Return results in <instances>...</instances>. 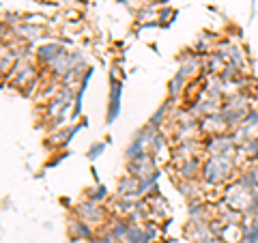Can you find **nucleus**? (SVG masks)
Returning <instances> with one entry per match:
<instances>
[{
	"label": "nucleus",
	"instance_id": "5",
	"mask_svg": "<svg viewBox=\"0 0 258 243\" xmlns=\"http://www.w3.org/2000/svg\"><path fill=\"white\" fill-rule=\"evenodd\" d=\"M129 175L138 177V178H145L148 177L151 172H155V160H153V155H148V153L145 151L142 155H138L136 160H129V166H127Z\"/></svg>",
	"mask_w": 258,
	"mask_h": 243
},
{
	"label": "nucleus",
	"instance_id": "12",
	"mask_svg": "<svg viewBox=\"0 0 258 243\" xmlns=\"http://www.w3.org/2000/svg\"><path fill=\"white\" fill-rule=\"evenodd\" d=\"M241 230H243V237H241V239L245 241V243H258V220L252 222L250 226H243Z\"/></svg>",
	"mask_w": 258,
	"mask_h": 243
},
{
	"label": "nucleus",
	"instance_id": "7",
	"mask_svg": "<svg viewBox=\"0 0 258 243\" xmlns=\"http://www.w3.org/2000/svg\"><path fill=\"white\" fill-rule=\"evenodd\" d=\"M118 192H121V196H125V198L140 196V178L127 172V177H123L121 183H118Z\"/></svg>",
	"mask_w": 258,
	"mask_h": 243
},
{
	"label": "nucleus",
	"instance_id": "6",
	"mask_svg": "<svg viewBox=\"0 0 258 243\" xmlns=\"http://www.w3.org/2000/svg\"><path fill=\"white\" fill-rule=\"evenodd\" d=\"M64 54V48L61 46V43H43V46H39L37 49V56L41 63H46V65H54V63L58 61Z\"/></svg>",
	"mask_w": 258,
	"mask_h": 243
},
{
	"label": "nucleus",
	"instance_id": "11",
	"mask_svg": "<svg viewBox=\"0 0 258 243\" xmlns=\"http://www.w3.org/2000/svg\"><path fill=\"white\" fill-rule=\"evenodd\" d=\"M198 166H200V163H198L196 157H190L187 162L181 163V175L185 178H194V177H196V172H198Z\"/></svg>",
	"mask_w": 258,
	"mask_h": 243
},
{
	"label": "nucleus",
	"instance_id": "3",
	"mask_svg": "<svg viewBox=\"0 0 258 243\" xmlns=\"http://www.w3.org/2000/svg\"><path fill=\"white\" fill-rule=\"evenodd\" d=\"M235 146L237 142L232 140V136H226V133H215V136H209L205 140V148L209 151V155H235Z\"/></svg>",
	"mask_w": 258,
	"mask_h": 243
},
{
	"label": "nucleus",
	"instance_id": "13",
	"mask_svg": "<svg viewBox=\"0 0 258 243\" xmlns=\"http://www.w3.org/2000/svg\"><path fill=\"white\" fill-rule=\"evenodd\" d=\"M245 148V157L247 160H256L258 157V136H252L250 140L245 142V145H241Z\"/></svg>",
	"mask_w": 258,
	"mask_h": 243
},
{
	"label": "nucleus",
	"instance_id": "15",
	"mask_svg": "<svg viewBox=\"0 0 258 243\" xmlns=\"http://www.w3.org/2000/svg\"><path fill=\"white\" fill-rule=\"evenodd\" d=\"M71 232L78 235V239H91V228H88L84 222H76L71 224Z\"/></svg>",
	"mask_w": 258,
	"mask_h": 243
},
{
	"label": "nucleus",
	"instance_id": "23",
	"mask_svg": "<svg viewBox=\"0 0 258 243\" xmlns=\"http://www.w3.org/2000/svg\"><path fill=\"white\" fill-rule=\"evenodd\" d=\"M254 166H256V170H258V162H256V163H254Z\"/></svg>",
	"mask_w": 258,
	"mask_h": 243
},
{
	"label": "nucleus",
	"instance_id": "8",
	"mask_svg": "<svg viewBox=\"0 0 258 243\" xmlns=\"http://www.w3.org/2000/svg\"><path fill=\"white\" fill-rule=\"evenodd\" d=\"M78 215L86 222H99L103 217L101 209L97 207V202H86V205H80L78 207Z\"/></svg>",
	"mask_w": 258,
	"mask_h": 243
},
{
	"label": "nucleus",
	"instance_id": "16",
	"mask_svg": "<svg viewBox=\"0 0 258 243\" xmlns=\"http://www.w3.org/2000/svg\"><path fill=\"white\" fill-rule=\"evenodd\" d=\"M166 112H168V103H161V106L155 110V114L151 116V121H148V123H151L153 127H160L163 123V118H166Z\"/></svg>",
	"mask_w": 258,
	"mask_h": 243
},
{
	"label": "nucleus",
	"instance_id": "1",
	"mask_svg": "<svg viewBox=\"0 0 258 243\" xmlns=\"http://www.w3.org/2000/svg\"><path fill=\"white\" fill-rule=\"evenodd\" d=\"M232 168H235V155H211L202 166V181L207 185H220L230 177Z\"/></svg>",
	"mask_w": 258,
	"mask_h": 243
},
{
	"label": "nucleus",
	"instance_id": "20",
	"mask_svg": "<svg viewBox=\"0 0 258 243\" xmlns=\"http://www.w3.org/2000/svg\"><path fill=\"white\" fill-rule=\"evenodd\" d=\"M151 145H153V153H160V151H161V146H163V136H161L160 131H155V133H153Z\"/></svg>",
	"mask_w": 258,
	"mask_h": 243
},
{
	"label": "nucleus",
	"instance_id": "9",
	"mask_svg": "<svg viewBox=\"0 0 258 243\" xmlns=\"http://www.w3.org/2000/svg\"><path fill=\"white\" fill-rule=\"evenodd\" d=\"M187 78L183 76L181 71H177V76L170 80V86H168V95H170V99H177L181 97V91H183V84H185Z\"/></svg>",
	"mask_w": 258,
	"mask_h": 243
},
{
	"label": "nucleus",
	"instance_id": "22",
	"mask_svg": "<svg viewBox=\"0 0 258 243\" xmlns=\"http://www.w3.org/2000/svg\"><path fill=\"white\" fill-rule=\"evenodd\" d=\"M88 243H112V235L110 237H101V239H88Z\"/></svg>",
	"mask_w": 258,
	"mask_h": 243
},
{
	"label": "nucleus",
	"instance_id": "21",
	"mask_svg": "<svg viewBox=\"0 0 258 243\" xmlns=\"http://www.w3.org/2000/svg\"><path fill=\"white\" fill-rule=\"evenodd\" d=\"M190 215H192V217L202 215V207H200V205H192V207H190Z\"/></svg>",
	"mask_w": 258,
	"mask_h": 243
},
{
	"label": "nucleus",
	"instance_id": "18",
	"mask_svg": "<svg viewBox=\"0 0 258 243\" xmlns=\"http://www.w3.org/2000/svg\"><path fill=\"white\" fill-rule=\"evenodd\" d=\"M106 196H108V187L106 185H97L95 190L88 194V200H91V202H101Z\"/></svg>",
	"mask_w": 258,
	"mask_h": 243
},
{
	"label": "nucleus",
	"instance_id": "14",
	"mask_svg": "<svg viewBox=\"0 0 258 243\" xmlns=\"http://www.w3.org/2000/svg\"><path fill=\"white\" fill-rule=\"evenodd\" d=\"M146 232H145V228H140V226H136L133 224L131 228H129V232H127V237H125V241L127 243H140L142 241V237H145Z\"/></svg>",
	"mask_w": 258,
	"mask_h": 243
},
{
	"label": "nucleus",
	"instance_id": "10",
	"mask_svg": "<svg viewBox=\"0 0 258 243\" xmlns=\"http://www.w3.org/2000/svg\"><path fill=\"white\" fill-rule=\"evenodd\" d=\"M131 226L133 224L129 220H118L116 224H114V228H112V239H125Z\"/></svg>",
	"mask_w": 258,
	"mask_h": 243
},
{
	"label": "nucleus",
	"instance_id": "17",
	"mask_svg": "<svg viewBox=\"0 0 258 243\" xmlns=\"http://www.w3.org/2000/svg\"><path fill=\"white\" fill-rule=\"evenodd\" d=\"M106 146H108V142H95V145H91V148H88V153H86V157L91 162H95L99 155H101L103 151H106Z\"/></svg>",
	"mask_w": 258,
	"mask_h": 243
},
{
	"label": "nucleus",
	"instance_id": "19",
	"mask_svg": "<svg viewBox=\"0 0 258 243\" xmlns=\"http://www.w3.org/2000/svg\"><path fill=\"white\" fill-rule=\"evenodd\" d=\"M19 32H24V37H28V39H34L41 34V26H22Z\"/></svg>",
	"mask_w": 258,
	"mask_h": 243
},
{
	"label": "nucleus",
	"instance_id": "2",
	"mask_svg": "<svg viewBox=\"0 0 258 243\" xmlns=\"http://www.w3.org/2000/svg\"><path fill=\"white\" fill-rule=\"evenodd\" d=\"M123 82L110 76V99H108V112H106V123L112 125L121 114V101H123Z\"/></svg>",
	"mask_w": 258,
	"mask_h": 243
},
{
	"label": "nucleus",
	"instance_id": "4",
	"mask_svg": "<svg viewBox=\"0 0 258 243\" xmlns=\"http://www.w3.org/2000/svg\"><path fill=\"white\" fill-rule=\"evenodd\" d=\"M252 194H254V192H247L245 187L237 183L235 187H230V190L226 192V202H228V207H230V209L247 211L250 200H252Z\"/></svg>",
	"mask_w": 258,
	"mask_h": 243
}]
</instances>
